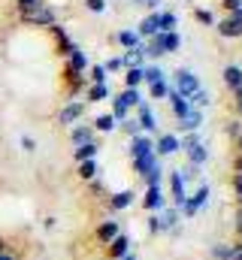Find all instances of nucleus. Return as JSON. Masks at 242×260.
Here are the masks:
<instances>
[{
    "label": "nucleus",
    "mask_w": 242,
    "mask_h": 260,
    "mask_svg": "<svg viewBox=\"0 0 242 260\" xmlns=\"http://www.w3.org/2000/svg\"><path fill=\"white\" fill-rule=\"evenodd\" d=\"M182 49V37L179 30H161V34H155L152 40H148V46H145V55L148 58H164V55H176Z\"/></svg>",
    "instance_id": "obj_1"
},
{
    "label": "nucleus",
    "mask_w": 242,
    "mask_h": 260,
    "mask_svg": "<svg viewBox=\"0 0 242 260\" xmlns=\"http://www.w3.org/2000/svg\"><path fill=\"white\" fill-rule=\"evenodd\" d=\"M173 88H176L182 97L188 100V97H194V94L203 88V82H200V76H197L194 70H188V67H179V70L173 73Z\"/></svg>",
    "instance_id": "obj_2"
},
{
    "label": "nucleus",
    "mask_w": 242,
    "mask_h": 260,
    "mask_svg": "<svg viewBox=\"0 0 242 260\" xmlns=\"http://www.w3.org/2000/svg\"><path fill=\"white\" fill-rule=\"evenodd\" d=\"M209 194H212V191H209V185L203 182V185L197 188V194L185 197V203L179 206V215H182V218H194V215H200V212L209 206Z\"/></svg>",
    "instance_id": "obj_3"
},
{
    "label": "nucleus",
    "mask_w": 242,
    "mask_h": 260,
    "mask_svg": "<svg viewBox=\"0 0 242 260\" xmlns=\"http://www.w3.org/2000/svg\"><path fill=\"white\" fill-rule=\"evenodd\" d=\"M179 145L188 151V164H191V167H203V164L209 160V148L200 142L197 133H188L185 139H179Z\"/></svg>",
    "instance_id": "obj_4"
},
{
    "label": "nucleus",
    "mask_w": 242,
    "mask_h": 260,
    "mask_svg": "<svg viewBox=\"0 0 242 260\" xmlns=\"http://www.w3.org/2000/svg\"><path fill=\"white\" fill-rule=\"evenodd\" d=\"M85 100H70V103H64V109L58 112V124L64 127H73V121H79L82 115H85Z\"/></svg>",
    "instance_id": "obj_5"
},
{
    "label": "nucleus",
    "mask_w": 242,
    "mask_h": 260,
    "mask_svg": "<svg viewBox=\"0 0 242 260\" xmlns=\"http://www.w3.org/2000/svg\"><path fill=\"white\" fill-rule=\"evenodd\" d=\"M24 24H40V27H52V24H58V12L52 9V6H40V9H34L31 15H24Z\"/></svg>",
    "instance_id": "obj_6"
},
{
    "label": "nucleus",
    "mask_w": 242,
    "mask_h": 260,
    "mask_svg": "<svg viewBox=\"0 0 242 260\" xmlns=\"http://www.w3.org/2000/svg\"><path fill=\"white\" fill-rule=\"evenodd\" d=\"M136 34H139V40H152L155 34H161V12H148L136 24Z\"/></svg>",
    "instance_id": "obj_7"
},
{
    "label": "nucleus",
    "mask_w": 242,
    "mask_h": 260,
    "mask_svg": "<svg viewBox=\"0 0 242 260\" xmlns=\"http://www.w3.org/2000/svg\"><path fill=\"white\" fill-rule=\"evenodd\" d=\"M148 154H155V142L148 139V133L133 136V139H130V157L139 160V157H148Z\"/></svg>",
    "instance_id": "obj_8"
},
{
    "label": "nucleus",
    "mask_w": 242,
    "mask_h": 260,
    "mask_svg": "<svg viewBox=\"0 0 242 260\" xmlns=\"http://www.w3.org/2000/svg\"><path fill=\"white\" fill-rule=\"evenodd\" d=\"M136 124H139L142 133L158 130V118H155V112H152V106H148V103H139V106H136Z\"/></svg>",
    "instance_id": "obj_9"
},
{
    "label": "nucleus",
    "mask_w": 242,
    "mask_h": 260,
    "mask_svg": "<svg viewBox=\"0 0 242 260\" xmlns=\"http://www.w3.org/2000/svg\"><path fill=\"white\" fill-rule=\"evenodd\" d=\"M142 206H145L148 212H161V209L167 206V200H164V191H161V185H148V188H145Z\"/></svg>",
    "instance_id": "obj_10"
},
{
    "label": "nucleus",
    "mask_w": 242,
    "mask_h": 260,
    "mask_svg": "<svg viewBox=\"0 0 242 260\" xmlns=\"http://www.w3.org/2000/svg\"><path fill=\"white\" fill-rule=\"evenodd\" d=\"M182 145H179V136L176 133H164L158 142H155V154L158 157H170V154H176Z\"/></svg>",
    "instance_id": "obj_11"
},
{
    "label": "nucleus",
    "mask_w": 242,
    "mask_h": 260,
    "mask_svg": "<svg viewBox=\"0 0 242 260\" xmlns=\"http://www.w3.org/2000/svg\"><path fill=\"white\" fill-rule=\"evenodd\" d=\"M145 43H139L136 49H127L121 55V70H130V67H145Z\"/></svg>",
    "instance_id": "obj_12"
},
{
    "label": "nucleus",
    "mask_w": 242,
    "mask_h": 260,
    "mask_svg": "<svg viewBox=\"0 0 242 260\" xmlns=\"http://www.w3.org/2000/svg\"><path fill=\"white\" fill-rule=\"evenodd\" d=\"M167 103H170V109H173V115H176V118H185V115H188V112H191V103H188V100H185V97H182L179 91H176V88H173V85H170V94H167Z\"/></svg>",
    "instance_id": "obj_13"
},
{
    "label": "nucleus",
    "mask_w": 242,
    "mask_h": 260,
    "mask_svg": "<svg viewBox=\"0 0 242 260\" xmlns=\"http://www.w3.org/2000/svg\"><path fill=\"white\" fill-rule=\"evenodd\" d=\"M161 212H164V215H158V218H161V233H176V230H179V218H182L179 209H176V206H173V209L164 206Z\"/></svg>",
    "instance_id": "obj_14"
},
{
    "label": "nucleus",
    "mask_w": 242,
    "mask_h": 260,
    "mask_svg": "<svg viewBox=\"0 0 242 260\" xmlns=\"http://www.w3.org/2000/svg\"><path fill=\"white\" fill-rule=\"evenodd\" d=\"M215 30H218V37H224V40H239L242 37V24L239 21H233V18L215 21Z\"/></svg>",
    "instance_id": "obj_15"
},
{
    "label": "nucleus",
    "mask_w": 242,
    "mask_h": 260,
    "mask_svg": "<svg viewBox=\"0 0 242 260\" xmlns=\"http://www.w3.org/2000/svg\"><path fill=\"white\" fill-rule=\"evenodd\" d=\"M221 79H224V85H227L230 91H239L242 88V67L239 64H227L224 73H221Z\"/></svg>",
    "instance_id": "obj_16"
},
{
    "label": "nucleus",
    "mask_w": 242,
    "mask_h": 260,
    "mask_svg": "<svg viewBox=\"0 0 242 260\" xmlns=\"http://www.w3.org/2000/svg\"><path fill=\"white\" fill-rule=\"evenodd\" d=\"M97 154H100V145H97V142H85V145H76V148H73V160H76V164H82V160H97Z\"/></svg>",
    "instance_id": "obj_17"
},
{
    "label": "nucleus",
    "mask_w": 242,
    "mask_h": 260,
    "mask_svg": "<svg viewBox=\"0 0 242 260\" xmlns=\"http://www.w3.org/2000/svg\"><path fill=\"white\" fill-rule=\"evenodd\" d=\"M118 233H121V224H118V221H103V224L97 227V242L109 245V242H112Z\"/></svg>",
    "instance_id": "obj_18"
},
{
    "label": "nucleus",
    "mask_w": 242,
    "mask_h": 260,
    "mask_svg": "<svg viewBox=\"0 0 242 260\" xmlns=\"http://www.w3.org/2000/svg\"><path fill=\"white\" fill-rule=\"evenodd\" d=\"M124 254H130V239H127V233H118V236L109 242V257L121 260Z\"/></svg>",
    "instance_id": "obj_19"
},
{
    "label": "nucleus",
    "mask_w": 242,
    "mask_h": 260,
    "mask_svg": "<svg viewBox=\"0 0 242 260\" xmlns=\"http://www.w3.org/2000/svg\"><path fill=\"white\" fill-rule=\"evenodd\" d=\"M200 124H203V109H194V106H191V112L179 121V130H185V133H197Z\"/></svg>",
    "instance_id": "obj_20"
},
{
    "label": "nucleus",
    "mask_w": 242,
    "mask_h": 260,
    "mask_svg": "<svg viewBox=\"0 0 242 260\" xmlns=\"http://www.w3.org/2000/svg\"><path fill=\"white\" fill-rule=\"evenodd\" d=\"M170 185H173V203H176V209H179L182 203H185V197H188V188H185V182H182L179 170L170 173Z\"/></svg>",
    "instance_id": "obj_21"
},
{
    "label": "nucleus",
    "mask_w": 242,
    "mask_h": 260,
    "mask_svg": "<svg viewBox=\"0 0 242 260\" xmlns=\"http://www.w3.org/2000/svg\"><path fill=\"white\" fill-rule=\"evenodd\" d=\"M67 67H70L73 73H85V70H88V58H85V52H82L79 46H73V52L67 55Z\"/></svg>",
    "instance_id": "obj_22"
},
{
    "label": "nucleus",
    "mask_w": 242,
    "mask_h": 260,
    "mask_svg": "<svg viewBox=\"0 0 242 260\" xmlns=\"http://www.w3.org/2000/svg\"><path fill=\"white\" fill-rule=\"evenodd\" d=\"M70 142H73V145L97 142V139H94V130H91V124H82V127H70Z\"/></svg>",
    "instance_id": "obj_23"
},
{
    "label": "nucleus",
    "mask_w": 242,
    "mask_h": 260,
    "mask_svg": "<svg viewBox=\"0 0 242 260\" xmlns=\"http://www.w3.org/2000/svg\"><path fill=\"white\" fill-rule=\"evenodd\" d=\"M115 43H118V46H124V49H136L142 40H139V34H136L133 27H121L118 34H115Z\"/></svg>",
    "instance_id": "obj_24"
},
{
    "label": "nucleus",
    "mask_w": 242,
    "mask_h": 260,
    "mask_svg": "<svg viewBox=\"0 0 242 260\" xmlns=\"http://www.w3.org/2000/svg\"><path fill=\"white\" fill-rule=\"evenodd\" d=\"M158 164H161V157H158V154H148V157H139V160H133V170H136V176H142V179H145V176H148V173H152Z\"/></svg>",
    "instance_id": "obj_25"
},
{
    "label": "nucleus",
    "mask_w": 242,
    "mask_h": 260,
    "mask_svg": "<svg viewBox=\"0 0 242 260\" xmlns=\"http://www.w3.org/2000/svg\"><path fill=\"white\" fill-rule=\"evenodd\" d=\"M133 200H136V194H133V191H118V194H112L109 206H112L115 212H124V209H130V206H133Z\"/></svg>",
    "instance_id": "obj_26"
},
{
    "label": "nucleus",
    "mask_w": 242,
    "mask_h": 260,
    "mask_svg": "<svg viewBox=\"0 0 242 260\" xmlns=\"http://www.w3.org/2000/svg\"><path fill=\"white\" fill-rule=\"evenodd\" d=\"M97 176H100V164H97V160H82V164H79V179L94 182Z\"/></svg>",
    "instance_id": "obj_27"
},
{
    "label": "nucleus",
    "mask_w": 242,
    "mask_h": 260,
    "mask_svg": "<svg viewBox=\"0 0 242 260\" xmlns=\"http://www.w3.org/2000/svg\"><path fill=\"white\" fill-rule=\"evenodd\" d=\"M115 127H118V124H115L112 115H97V118L91 121V130H94V133H112Z\"/></svg>",
    "instance_id": "obj_28"
},
{
    "label": "nucleus",
    "mask_w": 242,
    "mask_h": 260,
    "mask_svg": "<svg viewBox=\"0 0 242 260\" xmlns=\"http://www.w3.org/2000/svg\"><path fill=\"white\" fill-rule=\"evenodd\" d=\"M115 97H118L127 109H133V106H139V103H142V97H139V88H124V91H118Z\"/></svg>",
    "instance_id": "obj_29"
},
{
    "label": "nucleus",
    "mask_w": 242,
    "mask_h": 260,
    "mask_svg": "<svg viewBox=\"0 0 242 260\" xmlns=\"http://www.w3.org/2000/svg\"><path fill=\"white\" fill-rule=\"evenodd\" d=\"M161 79H167L164 67H158V64H145V67H142V82H145V85H152V82H161Z\"/></svg>",
    "instance_id": "obj_30"
},
{
    "label": "nucleus",
    "mask_w": 242,
    "mask_h": 260,
    "mask_svg": "<svg viewBox=\"0 0 242 260\" xmlns=\"http://www.w3.org/2000/svg\"><path fill=\"white\" fill-rule=\"evenodd\" d=\"M139 85H142V67L124 70V88H139Z\"/></svg>",
    "instance_id": "obj_31"
},
{
    "label": "nucleus",
    "mask_w": 242,
    "mask_h": 260,
    "mask_svg": "<svg viewBox=\"0 0 242 260\" xmlns=\"http://www.w3.org/2000/svg\"><path fill=\"white\" fill-rule=\"evenodd\" d=\"M148 94H152V100H167V94H170V82H167V79L152 82V85H148Z\"/></svg>",
    "instance_id": "obj_32"
},
{
    "label": "nucleus",
    "mask_w": 242,
    "mask_h": 260,
    "mask_svg": "<svg viewBox=\"0 0 242 260\" xmlns=\"http://www.w3.org/2000/svg\"><path fill=\"white\" fill-rule=\"evenodd\" d=\"M106 97H109V88H106V85H88V94H85L88 103H100V100H106Z\"/></svg>",
    "instance_id": "obj_33"
},
{
    "label": "nucleus",
    "mask_w": 242,
    "mask_h": 260,
    "mask_svg": "<svg viewBox=\"0 0 242 260\" xmlns=\"http://www.w3.org/2000/svg\"><path fill=\"white\" fill-rule=\"evenodd\" d=\"M106 79H109V73L103 70V64L88 67V82H91V85H106Z\"/></svg>",
    "instance_id": "obj_34"
},
{
    "label": "nucleus",
    "mask_w": 242,
    "mask_h": 260,
    "mask_svg": "<svg viewBox=\"0 0 242 260\" xmlns=\"http://www.w3.org/2000/svg\"><path fill=\"white\" fill-rule=\"evenodd\" d=\"M179 27V15L173 12V9H167V12H161V30L167 34V30H176Z\"/></svg>",
    "instance_id": "obj_35"
},
{
    "label": "nucleus",
    "mask_w": 242,
    "mask_h": 260,
    "mask_svg": "<svg viewBox=\"0 0 242 260\" xmlns=\"http://www.w3.org/2000/svg\"><path fill=\"white\" fill-rule=\"evenodd\" d=\"M188 103H191L194 109H206V106L212 103V97H209V91H206V88H200L194 97H188Z\"/></svg>",
    "instance_id": "obj_36"
},
{
    "label": "nucleus",
    "mask_w": 242,
    "mask_h": 260,
    "mask_svg": "<svg viewBox=\"0 0 242 260\" xmlns=\"http://www.w3.org/2000/svg\"><path fill=\"white\" fill-rule=\"evenodd\" d=\"M127 112H130V109H127V106L121 103L118 97H112V112H109V115L115 118V124H121V121H127Z\"/></svg>",
    "instance_id": "obj_37"
},
{
    "label": "nucleus",
    "mask_w": 242,
    "mask_h": 260,
    "mask_svg": "<svg viewBox=\"0 0 242 260\" xmlns=\"http://www.w3.org/2000/svg\"><path fill=\"white\" fill-rule=\"evenodd\" d=\"M209 254L215 260H230V245H224V242H215L212 248H209Z\"/></svg>",
    "instance_id": "obj_38"
},
{
    "label": "nucleus",
    "mask_w": 242,
    "mask_h": 260,
    "mask_svg": "<svg viewBox=\"0 0 242 260\" xmlns=\"http://www.w3.org/2000/svg\"><path fill=\"white\" fill-rule=\"evenodd\" d=\"M43 6V0H18V15L24 18V15H31L34 9H40Z\"/></svg>",
    "instance_id": "obj_39"
},
{
    "label": "nucleus",
    "mask_w": 242,
    "mask_h": 260,
    "mask_svg": "<svg viewBox=\"0 0 242 260\" xmlns=\"http://www.w3.org/2000/svg\"><path fill=\"white\" fill-rule=\"evenodd\" d=\"M161 179H164V167L158 164V167H155V170H152V173L142 179V182H145V188H148V185H161Z\"/></svg>",
    "instance_id": "obj_40"
},
{
    "label": "nucleus",
    "mask_w": 242,
    "mask_h": 260,
    "mask_svg": "<svg viewBox=\"0 0 242 260\" xmlns=\"http://www.w3.org/2000/svg\"><path fill=\"white\" fill-rule=\"evenodd\" d=\"M194 15H197V21H203V24H206V27H215V15H212V12H209V9H197V12H194Z\"/></svg>",
    "instance_id": "obj_41"
},
{
    "label": "nucleus",
    "mask_w": 242,
    "mask_h": 260,
    "mask_svg": "<svg viewBox=\"0 0 242 260\" xmlns=\"http://www.w3.org/2000/svg\"><path fill=\"white\" fill-rule=\"evenodd\" d=\"M230 185H233V194H236V206H242V176L239 173H233Z\"/></svg>",
    "instance_id": "obj_42"
},
{
    "label": "nucleus",
    "mask_w": 242,
    "mask_h": 260,
    "mask_svg": "<svg viewBox=\"0 0 242 260\" xmlns=\"http://www.w3.org/2000/svg\"><path fill=\"white\" fill-rule=\"evenodd\" d=\"M85 9L100 15V12H106V0H85Z\"/></svg>",
    "instance_id": "obj_43"
},
{
    "label": "nucleus",
    "mask_w": 242,
    "mask_h": 260,
    "mask_svg": "<svg viewBox=\"0 0 242 260\" xmlns=\"http://www.w3.org/2000/svg\"><path fill=\"white\" fill-rule=\"evenodd\" d=\"M145 227H148V233H152V236H158V233H161V218H158V215H148Z\"/></svg>",
    "instance_id": "obj_44"
},
{
    "label": "nucleus",
    "mask_w": 242,
    "mask_h": 260,
    "mask_svg": "<svg viewBox=\"0 0 242 260\" xmlns=\"http://www.w3.org/2000/svg\"><path fill=\"white\" fill-rule=\"evenodd\" d=\"M121 130H124V133H127V136H130V139H133V136H139V133H142V130H139V124H136V121H121Z\"/></svg>",
    "instance_id": "obj_45"
},
{
    "label": "nucleus",
    "mask_w": 242,
    "mask_h": 260,
    "mask_svg": "<svg viewBox=\"0 0 242 260\" xmlns=\"http://www.w3.org/2000/svg\"><path fill=\"white\" fill-rule=\"evenodd\" d=\"M21 148H24V151H27V154H34V151H37V139H34V136H27V133H24V136H21Z\"/></svg>",
    "instance_id": "obj_46"
},
{
    "label": "nucleus",
    "mask_w": 242,
    "mask_h": 260,
    "mask_svg": "<svg viewBox=\"0 0 242 260\" xmlns=\"http://www.w3.org/2000/svg\"><path fill=\"white\" fill-rule=\"evenodd\" d=\"M103 70H106V73H118V70H121V55H115V58H109V61L103 64Z\"/></svg>",
    "instance_id": "obj_47"
},
{
    "label": "nucleus",
    "mask_w": 242,
    "mask_h": 260,
    "mask_svg": "<svg viewBox=\"0 0 242 260\" xmlns=\"http://www.w3.org/2000/svg\"><path fill=\"white\" fill-rule=\"evenodd\" d=\"M224 130H227V136H233V139H236V136L242 133V121H227V127H224Z\"/></svg>",
    "instance_id": "obj_48"
},
{
    "label": "nucleus",
    "mask_w": 242,
    "mask_h": 260,
    "mask_svg": "<svg viewBox=\"0 0 242 260\" xmlns=\"http://www.w3.org/2000/svg\"><path fill=\"white\" fill-rule=\"evenodd\" d=\"M221 6L227 12H236V9H242V0H221Z\"/></svg>",
    "instance_id": "obj_49"
},
{
    "label": "nucleus",
    "mask_w": 242,
    "mask_h": 260,
    "mask_svg": "<svg viewBox=\"0 0 242 260\" xmlns=\"http://www.w3.org/2000/svg\"><path fill=\"white\" fill-rule=\"evenodd\" d=\"M230 260H242V239L230 245Z\"/></svg>",
    "instance_id": "obj_50"
},
{
    "label": "nucleus",
    "mask_w": 242,
    "mask_h": 260,
    "mask_svg": "<svg viewBox=\"0 0 242 260\" xmlns=\"http://www.w3.org/2000/svg\"><path fill=\"white\" fill-rule=\"evenodd\" d=\"M233 106H236V115L242 118V88L239 91H233Z\"/></svg>",
    "instance_id": "obj_51"
},
{
    "label": "nucleus",
    "mask_w": 242,
    "mask_h": 260,
    "mask_svg": "<svg viewBox=\"0 0 242 260\" xmlns=\"http://www.w3.org/2000/svg\"><path fill=\"white\" fill-rule=\"evenodd\" d=\"M161 3H164V0H142V6H145V9H152V12H158V6H161Z\"/></svg>",
    "instance_id": "obj_52"
},
{
    "label": "nucleus",
    "mask_w": 242,
    "mask_h": 260,
    "mask_svg": "<svg viewBox=\"0 0 242 260\" xmlns=\"http://www.w3.org/2000/svg\"><path fill=\"white\" fill-rule=\"evenodd\" d=\"M233 227H236V233L242 236V206H236V224Z\"/></svg>",
    "instance_id": "obj_53"
},
{
    "label": "nucleus",
    "mask_w": 242,
    "mask_h": 260,
    "mask_svg": "<svg viewBox=\"0 0 242 260\" xmlns=\"http://www.w3.org/2000/svg\"><path fill=\"white\" fill-rule=\"evenodd\" d=\"M233 173H239L242 176V154H236V160H233Z\"/></svg>",
    "instance_id": "obj_54"
},
{
    "label": "nucleus",
    "mask_w": 242,
    "mask_h": 260,
    "mask_svg": "<svg viewBox=\"0 0 242 260\" xmlns=\"http://www.w3.org/2000/svg\"><path fill=\"white\" fill-rule=\"evenodd\" d=\"M230 18H233V21H239V24H242V9H236V12H230Z\"/></svg>",
    "instance_id": "obj_55"
},
{
    "label": "nucleus",
    "mask_w": 242,
    "mask_h": 260,
    "mask_svg": "<svg viewBox=\"0 0 242 260\" xmlns=\"http://www.w3.org/2000/svg\"><path fill=\"white\" fill-rule=\"evenodd\" d=\"M0 260H15V257H12L9 251H0Z\"/></svg>",
    "instance_id": "obj_56"
},
{
    "label": "nucleus",
    "mask_w": 242,
    "mask_h": 260,
    "mask_svg": "<svg viewBox=\"0 0 242 260\" xmlns=\"http://www.w3.org/2000/svg\"><path fill=\"white\" fill-rule=\"evenodd\" d=\"M236 151H239V154H242V133H239V136H236Z\"/></svg>",
    "instance_id": "obj_57"
},
{
    "label": "nucleus",
    "mask_w": 242,
    "mask_h": 260,
    "mask_svg": "<svg viewBox=\"0 0 242 260\" xmlns=\"http://www.w3.org/2000/svg\"><path fill=\"white\" fill-rule=\"evenodd\" d=\"M121 260H136V257H133V254H124V257H121Z\"/></svg>",
    "instance_id": "obj_58"
}]
</instances>
